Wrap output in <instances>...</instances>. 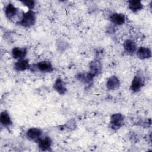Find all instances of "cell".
<instances>
[{
	"instance_id": "obj_1",
	"label": "cell",
	"mask_w": 152,
	"mask_h": 152,
	"mask_svg": "<svg viewBox=\"0 0 152 152\" xmlns=\"http://www.w3.org/2000/svg\"><path fill=\"white\" fill-rule=\"evenodd\" d=\"M36 21V15L32 10L23 13L21 18L20 24L24 27H30L33 26Z\"/></svg>"
},
{
	"instance_id": "obj_2",
	"label": "cell",
	"mask_w": 152,
	"mask_h": 152,
	"mask_svg": "<svg viewBox=\"0 0 152 152\" xmlns=\"http://www.w3.org/2000/svg\"><path fill=\"white\" fill-rule=\"evenodd\" d=\"M124 116L121 113L113 114L110 118V126L112 129L117 130L121 128L124 122Z\"/></svg>"
},
{
	"instance_id": "obj_3",
	"label": "cell",
	"mask_w": 152,
	"mask_h": 152,
	"mask_svg": "<svg viewBox=\"0 0 152 152\" xmlns=\"http://www.w3.org/2000/svg\"><path fill=\"white\" fill-rule=\"evenodd\" d=\"M42 130L37 128H30L27 132V138L34 141H39L42 138Z\"/></svg>"
},
{
	"instance_id": "obj_4",
	"label": "cell",
	"mask_w": 152,
	"mask_h": 152,
	"mask_svg": "<svg viewBox=\"0 0 152 152\" xmlns=\"http://www.w3.org/2000/svg\"><path fill=\"white\" fill-rule=\"evenodd\" d=\"M143 85L144 80L142 77L140 75H135L132 81L131 85V90L133 92H138L141 90Z\"/></svg>"
},
{
	"instance_id": "obj_5",
	"label": "cell",
	"mask_w": 152,
	"mask_h": 152,
	"mask_svg": "<svg viewBox=\"0 0 152 152\" xmlns=\"http://www.w3.org/2000/svg\"><path fill=\"white\" fill-rule=\"evenodd\" d=\"M102 71V65L99 61L94 60L90 63V74L95 77L97 75Z\"/></svg>"
},
{
	"instance_id": "obj_6",
	"label": "cell",
	"mask_w": 152,
	"mask_h": 152,
	"mask_svg": "<svg viewBox=\"0 0 152 152\" xmlns=\"http://www.w3.org/2000/svg\"><path fill=\"white\" fill-rule=\"evenodd\" d=\"M120 82L119 79L116 76L110 77L107 81L106 87L108 90H115L118 89L119 87Z\"/></svg>"
},
{
	"instance_id": "obj_7",
	"label": "cell",
	"mask_w": 152,
	"mask_h": 152,
	"mask_svg": "<svg viewBox=\"0 0 152 152\" xmlns=\"http://www.w3.org/2000/svg\"><path fill=\"white\" fill-rule=\"evenodd\" d=\"M110 21L116 25H122L125 22V16L122 14L114 13L110 16Z\"/></svg>"
},
{
	"instance_id": "obj_8",
	"label": "cell",
	"mask_w": 152,
	"mask_h": 152,
	"mask_svg": "<svg viewBox=\"0 0 152 152\" xmlns=\"http://www.w3.org/2000/svg\"><path fill=\"white\" fill-rule=\"evenodd\" d=\"M137 56L142 59H148L151 56V50L145 47H140L137 50Z\"/></svg>"
},
{
	"instance_id": "obj_9",
	"label": "cell",
	"mask_w": 152,
	"mask_h": 152,
	"mask_svg": "<svg viewBox=\"0 0 152 152\" xmlns=\"http://www.w3.org/2000/svg\"><path fill=\"white\" fill-rule=\"evenodd\" d=\"M37 69L42 72H50L53 71L51 63L49 61H42L37 64Z\"/></svg>"
},
{
	"instance_id": "obj_10",
	"label": "cell",
	"mask_w": 152,
	"mask_h": 152,
	"mask_svg": "<svg viewBox=\"0 0 152 152\" xmlns=\"http://www.w3.org/2000/svg\"><path fill=\"white\" fill-rule=\"evenodd\" d=\"M38 142L39 148L43 151L48 150L51 147L52 143V140L49 137L42 138Z\"/></svg>"
},
{
	"instance_id": "obj_11",
	"label": "cell",
	"mask_w": 152,
	"mask_h": 152,
	"mask_svg": "<svg viewBox=\"0 0 152 152\" xmlns=\"http://www.w3.org/2000/svg\"><path fill=\"white\" fill-rule=\"evenodd\" d=\"M27 53V50L25 48H14L12 50V56L18 60L23 59Z\"/></svg>"
},
{
	"instance_id": "obj_12",
	"label": "cell",
	"mask_w": 152,
	"mask_h": 152,
	"mask_svg": "<svg viewBox=\"0 0 152 152\" xmlns=\"http://www.w3.org/2000/svg\"><path fill=\"white\" fill-rule=\"evenodd\" d=\"M14 68L18 71H23L28 69L30 68L28 61L24 59L18 60V61L14 64Z\"/></svg>"
},
{
	"instance_id": "obj_13",
	"label": "cell",
	"mask_w": 152,
	"mask_h": 152,
	"mask_svg": "<svg viewBox=\"0 0 152 152\" xmlns=\"http://www.w3.org/2000/svg\"><path fill=\"white\" fill-rule=\"evenodd\" d=\"M124 48L126 52L129 53H134L137 50V46L135 43L130 39H128L125 41L124 43Z\"/></svg>"
},
{
	"instance_id": "obj_14",
	"label": "cell",
	"mask_w": 152,
	"mask_h": 152,
	"mask_svg": "<svg viewBox=\"0 0 152 152\" xmlns=\"http://www.w3.org/2000/svg\"><path fill=\"white\" fill-rule=\"evenodd\" d=\"M17 12H18V9L11 4H9L6 7L5 10V15L7 17H8L10 19L13 18L17 14Z\"/></svg>"
},
{
	"instance_id": "obj_15",
	"label": "cell",
	"mask_w": 152,
	"mask_h": 152,
	"mask_svg": "<svg viewBox=\"0 0 152 152\" xmlns=\"http://www.w3.org/2000/svg\"><path fill=\"white\" fill-rule=\"evenodd\" d=\"M53 87L55 90L58 91L61 94H64L66 91V88L65 87V84L61 79H57L54 84Z\"/></svg>"
},
{
	"instance_id": "obj_16",
	"label": "cell",
	"mask_w": 152,
	"mask_h": 152,
	"mask_svg": "<svg viewBox=\"0 0 152 152\" xmlns=\"http://www.w3.org/2000/svg\"><path fill=\"white\" fill-rule=\"evenodd\" d=\"M93 77L90 73H81L77 75V79L81 82L88 84L92 82Z\"/></svg>"
},
{
	"instance_id": "obj_17",
	"label": "cell",
	"mask_w": 152,
	"mask_h": 152,
	"mask_svg": "<svg viewBox=\"0 0 152 152\" xmlns=\"http://www.w3.org/2000/svg\"><path fill=\"white\" fill-rule=\"evenodd\" d=\"M128 3L129 8L134 12L140 11L143 8V5L140 1H129Z\"/></svg>"
},
{
	"instance_id": "obj_18",
	"label": "cell",
	"mask_w": 152,
	"mask_h": 152,
	"mask_svg": "<svg viewBox=\"0 0 152 152\" xmlns=\"http://www.w3.org/2000/svg\"><path fill=\"white\" fill-rule=\"evenodd\" d=\"M0 122L1 123L5 126H9L11 125L12 121L11 119V118L6 111H4L1 113L0 115Z\"/></svg>"
},
{
	"instance_id": "obj_19",
	"label": "cell",
	"mask_w": 152,
	"mask_h": 152,
	"mask_svg": "<svg viewBox=\"0 0 152 152\" xmlns=\"http://www.w3.org/2000/svg\"><path fill=\"white\" fill-rule=\"evenodd\" d=\"M25 6H26L27 8L30 9V10H31L33 8H34L35 6V1H31V0H26V1H21Z\"/></svg>"
}]
</instances>
